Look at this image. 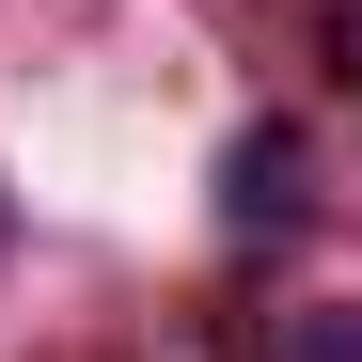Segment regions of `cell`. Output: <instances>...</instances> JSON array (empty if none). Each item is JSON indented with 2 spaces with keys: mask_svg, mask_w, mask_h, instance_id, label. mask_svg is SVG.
I'll return each instance as SVG.
<instances>
[{
  "mask_svg": "<svg viewBox=\"0 0 362 362\" xmlns=\"http://www.w3.org/2000/svg\"><path fill=\"white\" fill-rule=\"evenodd\" d=\"M346 64H362V0H346Z\"/></svg>",
  "mask_w": 362,
  "mask_h": 362,
  "instance_id": "cell-3",
  "label": "cell"
},
{
  "mask_svg": "<svg viewBox=\"0 0 362 362\" xmlns=\"http://www.w3.org/2000/svg\"><path fill=\"white\" fill-rule=\"evenodd\" d=\"M284 362H362V315H299V331H284Z\"/></svg>",
  "mask_w": 362,
  "mask_h": 362,
  "instance_id": "cell-2",
  "label": "cell"
},
{
  "mask_svg": "<svg viewBox=\"0 0 362 362\" xmlns=\"http://www.w3.org/2000/svg\"><path fill=\"white\" fill-rule=\"evenodd\" d=\"M221 221H236V236H268V221H299V142H284V127H252V142L221 158Z\"/></svg>",
  "mask_w": 362,
  "mask_h": 362,
  "instance_id": "cell-1",
  "label": "cell"
},
{
  "mask_svg": "<svg viewBox=\"0 0 362 362\" xmlns=\"http://www.w3.org/2000/svg\"><path fill=\"white\" fill-rule=\"evenodd\" d=\"M0 236H16V205H0Z\"/></svg>",
  "mask_w": 362,
  "mask_h": 362,
  "instance_id": "cell-4",
  "label": "cell"
}]
</instances>
